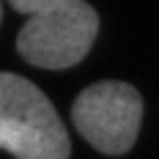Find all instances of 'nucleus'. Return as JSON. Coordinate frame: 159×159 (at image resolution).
I'll return each instance as SVG.
<instances>
[{
	"label": "nucleus",
	"mask_w": 159,
	"mask_h": 159,
	"mask_svg": "<svg viewBox=\"0 0 159 159\" xmlns=\"http://www.w3.org/2000/svg\"><path fill=\"white\" fill-rule=\"evenodd\" d=\"M11 6H14V11L19 14H41V11H47V8H55V6H61L66 0H8Z\"/></svg>",
	"instance_id": "20e7f679"
},
{
	"label": "nucleus",
	"mask_w": 159,
	"mask_h": 159,
	"mask_svg": "<svg viewBox=\"0 0 159 159\" xmlns=\"http://www.w3.org/2000/svg\"><path fill=\"white\" fill-rule=\"evenodd\" d=\"M0 19H3V6H0Z\"/></svg>",
	"instance_id": "39448f33"
},
{
	"label": "nucleus",
	"mask_w": 159,
	"mask_h": 159,
	"mask_svg": "<svg viewBox=\"0 0 159 159\" xmlns=\"http://www.w3.org/2000/svg\"><path fill=\"white\" fill-rule=\"evenodd\" d=\"M71 121L96 151L110 157L126 154L140 132L143 96L129 82H93L74 99Z\"/></svg>",
	"instance_id": "7ed1b4c3"
},
{
	"label": "nucleus",
	"mask_w": 159,
	"mask_h": 159,
	"mask_svg": "<svg viewBox=\"0 0 159 159\" xmlns=\"http://www.w3.org/2000/svg\"><path fill=\"white\" fill-rule=\"evenodd\" d=\"M0 148L16 159H69L71 154L52 102L11 71H0Z\"/></svg>",
	"instance_id": "f257e3e1"
},
{
	"label": "nucleus",
	"mask_w": 159,
	"mask_h": 159,
	"mask_svg": "<svg viewBox=\"0 0 159 159\" xmlns=\"http://www.w3.org/2000/svg\"><path fill=\"white\" fill-rule=\"evenodd\" d=\"M99 14L82 0H66L33 14L16 36V52L39 69H69L93 47Z\"/></svg>",
	"instance_id": "f03ea898"
}]
</instances>
